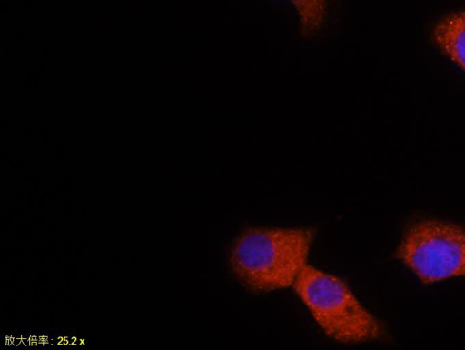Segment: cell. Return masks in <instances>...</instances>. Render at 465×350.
I'll list each match as a JSON object with an SVG mask.
<instances>
[{
	"label": "cell",
	"instance_id": "cell-3",
	"mask_svg": "<svg viewBox=\"0 0 465 350\" xmlns=\"http://www.w3.org/2000/svg\"><path fill=\"white\" fill-rule=\"evenodd\" d=\"M396 256L425 284L465 276V228L420 219L404 231Z\"/></svg>",
	"mask_w": 465,
	"mask_h": 350
},
{
	"label": "cell",
	"instance_id": "cell-2",
	"mask_svg": "<svg viewBox=\"0 0 465 350\" xmlns=\"http://www.w3.org/2000/svg\"><path fill=\"white\" fill-rule=\"evenodd\" d=\"M292 286L321 329L332 339L351 344L386 335L384 325L340 277L307 264Z\"/></svg>",
	"mask_w": 465,
	"mask_h": 350
},
{
	"label": "cell",
	"instance_id": "cell-9",
	"mask_svg": "<svg viewBox=\"0 0 465 350\" xmlns=\"http://www.w3.org/2000/svg\"><path fill=\"white\" fill-rule=\"evenodd\" d=\"M83 343H84V341L79 340V339H76L75 342H74L75 345H80V344H83Z\"/></svg>",
	"mask_w": 465,
	"mask_h": 350
},
{
	"label": "cell",
	"instance_id": "cell-1",
	"mask_svg": "<svg viewBox=\"0 0 465 350\" xmlns=\"http://www.w3.org/2000/svg\"><path fill=\"white\" fill-rule=\"evenodd\" d=\"M313 237V229L307 226L246 227L231 246V270L252 292L292 286L308 264Z\"/></svg>",
	"mask_w": 465,
	"mask_h": 350
},
{
	"label": "cell",
	"instance_id": "cell-8",
	"mask_svg": "<svg viewBox=\"0 0 465 350\" xmlns=\"http://www.w3.org/2000/svg\"><path fill=\"white\" fill-rule=\"evenodd\" d=\"M68 340V344L71 345V344H74L76 338L73 337V338H67Z\"/></svg>",
	"mask_w": 465,
	"mask_h": 350
},
{
	"label": "cell",
	"instance_id": "cell-5",
	"mask_svg": "<svg viewBox=\"0 0 465 350\" xmlns=\"http://www.w3.org/2000/svg\"><path fill=\"white\" fill-rule=\"evenodd\" d=\"M295 6L302 34L311 36L320 30L326 15V0H290Z\"/></svg>",
	"mask_w": 465,
	"mask_h": 350
},
{
	"label": "cell",
	"instance_id": "cell-6",
	"mask_svg": "<svg viewBox=\"0 0 465 350\" xmlns=\"http://www.w3.org/2000/svg\"><path fill=\"white\" fill-rule=\"evenodd\" d=\"M21 342H22V338L21 337L13 338V345H15V346H18Z\"/></svg>",
	"mask_w": 465,
	"mask_h": 350
},
{
	"label": "cell",
	"instance_id": "cell-7",
	"mask_svg": "<svg viewBox=\"0 0 465 350\" xmlns=\"http://www.w3.org/2000/svg\"><path fill=\"white\" fill-rule=\"evenodd\" d=\"M22 341L24 342V344L26 345V346H29L31 345V341L27 338H22Z\"/></svg>",
	"mask_w": 465,
	"mask_h": 350
},
{
	"label": "cell",
	"instance_id": "cell-4",
	"mask_svg": "<svg viewBox=\"0 0 465 350\" xmlns=\"http://www.w3.org/2000/svg\"><path fill=\"white\" fill-rule=\"evenodd\" d=\"M433 37L441 51L465 71V11L450 14L438 22Z\"/></svg>",
	"mask_w": 465,
	"mask_h": 350
}]
</instances>
